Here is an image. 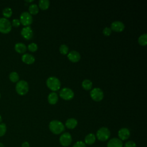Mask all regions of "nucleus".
<instances>
[{
	"label": "nucleus",
	"instance_id": "7ed1b4c3",
	"mask_svg": "<svg viewBox=\"0 0 147 147\" xmlns=\"http://www.w3.org/2000/svg\"><path fill=\"white\" fill-rule=\"evenodd\" d=\"M95 136L99 141H106L110 137V131L106 127H102L97 130Z\"/></svg>",
	"mask_w": 147,
	"mask_h": 147
},
{
	"label": "nucleus",
	"instance_id": "2f4dec72",
	"mask_svg": "<svg viewBox=\"0 0 147 147\" xmlns=\"http://www.w3.org/2000/svg\"><path fill=\"white\" fill-rule=\"evenodd\" d=\"M21 22L20 20L18 19H13L12 21V23H11V25L14 26V27H18L20 25Z\"/></svg>",
	"mask_w": 147,
	"mask_h": 147
},
{
	"label": "nucleus",
	"instance_id": "ddd939ff",
	"mask_svg": "<svg viewBox=\"0 0 147 147\" xmlns=\"http://www.w3.org/2000/svg\"><path fill=\"white\" fill-rule=\"evenodd\" d=\"M68 59L73 63H76L80 59V55L76 51H71L67 54Z\"/></svg>",
	"mask_w": 147,
	"mask_h": 147
},
{
	"label": "nucleus",
	"instance_id": "1a4fd4ad",
	"mask_svg": "<svg viewBox=\"0 0 147 147\" xmlns=\"http://www.w3.org/2000/svg\"><path fill=\"white\" fill-rule=\"evenodd\" d=\"M60 96L65 100H71L74 96V91L69 88L64 87L62 88L59 92Z\"/></svg>",
	"mask_w": 147,
	"mask_h": 147
},
{
	"label": "nucleus",
	"instance_id": "f704fd0d",
	"mask_svg": "<svg viewBox=\"0 0 147 147\" xmlns=\"http://www.w3.org/2000/svg\"><path fill=\"white\" fill-rule=\"evenodd\" d=\"M1 122H2V117H1V116L0 115V123H1Z\"/></svg>",
	"mask_w": 147,
	"mask_h": 147
},
{
	"label": "nucleus",
	"instance_id": "39448f33",
	"mask_svg": "<svg viewBox=\"0 0 147 147\" xmlns=\"http://www.w3.org/2000/svg\"><path fill=\"white\" fill-rule=\"evenodd\" d=\"M11 30V24L10 21L5 17L0 18V32L8 33Z\"/></svg>",
	"mask_w": 147,
	"mask_h": 147
},
{
	"label": "nucleus",
	"instance_id": "c85d7f7f",
	"mask_svg": "<svg viewBox=\"0 0 147 147\" xmlns=\"http://www.w3.org/2000/svg\"><path fill=\"white\" fill-rule=\"evenodd\" d=\"M103 34L105 36H109L111 34V29L109 27H106L103 30Z\"/></svg>",
	"mask_w": 147,
	"mask_h": 147
},
{
	"label": "nucleus",
	"instance_id": "c756f323",
	"mask_svg": "<svg viewBox=\"0 0 147 147\" xmlns=\"http://www.w3.org/2000/svg\"><path fill=\"white\" fill-rule=\"evenodd\" d=\"M72 147H86V145L84 142L82 141H79L76 142L74 144Z\"/></svg>",
	"mask_w": 147,
	"mask_h": 147
},
{
	"label": "nucleus",
	"instance_id": "a878e982",
	"mask_svg": "<svg viewBox=\"0 0 147 147\" xmlns=\"http://www.w3.org/2000/svg\"><path fill=\"white\" fill-rule=\"evenodd\" d=\"M68 47L67 45L65 44H62L60 46V48H59V51L60 52L61 54L62 55H67L68 54Z\"/></svg>",
	"mask_w": 147,
	"mask_h": 147
},
{
	"label": "nucleus",
	"instance_id": "b1692460",
	"mask_svg": "<svg viewBox=\"0 0 147 147\" xmlns=\"http://www.w3.org/2000/svg\"><path fill=\"white\" fill-rule=\"evenodd\" d=\"M9 79L12 82H14V83L17 82L19 80V75L18 73L16 72H14V71L11 72L9 74Z\"/></svg>",
	"mask_w": 147,
	"mask_h": 147
},
{
	"label": "nucleus",
	"instance_id": "f03ea898",
	"mask_svg": "<svg viewBox=\"0 0 147 147\" xmlns=\"http://www.w3.org/2000/svg\"><path fill=\"white\" fill-rule=\"evenodd\" d=\"M46 84L47 87L53 91H58L61 86L60 81L55 76L49 77L46 81Z\"/></svg>",
	"mask_w": 147,
	"mask_h": 147
},
{
	"label": "nucleus",
	"instance_id": "c9c22d12",
	"mask_svg": "<svg viewBox=\"0 0 147 147\" xmlns=\"http://www.w3.org/2000/svg\"><path fill=\"white\" fill-rule=\"evenodd\" d=\"M0 97H1V94H0Z\"/></svg>",
	"mask_w": 147,
	"mask_h": 147
},
{
	"label": "nucleus",
	"instance_id": "6ab92c4d",
	"mask_svg": "<svg viewBox=\"0 0 147 147\" xmlns=\"http://www.w3.org/2000/svg\"><path fill=\"white\" fill-rule=\"evenodd\" d=\"M26 46L22 42H17L14 45L15 51L19 53H23L26 51Z\"/></svg>",
	"mask_w": 147,
	"mask_h": 147
},
{
	"label": "nucleus",
	"instance_id": "cd10ccee",
	"mask_svg": "<svg viewBox=\"0 0 147 147\" xmlns=\"http://www.w3.org/2000/svg\"><path fill=\"white\" fill-rule=\"evenodd\" d=\"M28 49L29 51H30V52H36L37 49H38V46L37 45V44L34 43V42H32L30 44H29L28 46Z\"/></svg>",
	"mask_w": 147,
	"mask_h": 147
},
{
	"label": "nucleus",
	"instance_id": "aec40b11",
	"mask_svg": "<svg viewBox=\"0 0 147 147\" xmlns=\"http://www.w3.org/2000/svg\"><path fill=\"white\" fill-rule=\"evenodd\" d=\"M49 5L50 2L48 0H40L38 2V6L42 10H47L49 7Z\"/></svg>",
	"mask_w": 147,
	"mask_h": 147
},
{
	"label": "nucleus",
	"instance_id": "9b49d317",
	"mask_svg": "<svg viewBox=\"0 0 147 147\" xmlns=\"http://www.w3.org/2000/svg\"><path fill=\"white\" fill-rule=\"evenodd\" d=\"M130 136V132L129 130L126 127H122L118 131V136L119 139L122 141L127 140Z\"/></svg>",
	"mask_w": 147,
	"mask_h": 147
},
{
	"label": "nucleus",
	"instance_id": "dca6fc26",
	"mask_svg": "<svg viewBox=\"0 0 147 147\" xmlns=\"http://www.w3.org/2000/svg\"><path fill=\"white\" fill-rule=\"evenodd\" d=\"M96 141V136L93 133H89L87 134L84 138V143L86 145H91L95 143Z\"/></svg>",
	"mask_w": 147,
	"mask_h": 147
},
{
	"label": "nucleus",
	"instance_id": "bb28decb",
	"mask_svg": "<svg viewBox=\"0 0 147 147\" xmlns=\"http://www.w3.org/2000/svg\"><path fill=\"white\" fill-rule=\"evenodd\" d=\"M7 127L6 125L4 123H0V137L3 136L6 132Z\"/></svg>",
	"mask_w": 147,
	"mask_h": 147
},
{
	"label": "nucleus",
	"instance_id": "423d86ee",
	"mask_svg": "<svg viewBox=\"0 0 147 147\" xmlns=\"http://www.w3.org/2000/svg\"><path fill=\"white\" fill-rule=\"evenodd\" d=\"M72 141V138L70 133L68 132L63 133L59 138V142L61 146L64 147L68 146Z\"/></svg>",
	"mask_w": 147,
	"mask_h": 147
},
{
	"label": "nucleus",
	"instance_id": "72a5a7b5",
	"mask_svg": "<svg viewBox=\"0 0 147 147\" xmlns=\"http://www.w3.org/2000/svg\"><path fill=\"white\" fill-rule=\"evenodd\" d=\"M0 147H5V145L2 143L0 142Z\"/></svg>",
	"mask_w": 147,
	"mask_h": 147
},
{
	"label": "nucleus",
	"instance_id": "5701e85b",
	"mask_svg": "<svg viewBox=\"0 0 147 147\" xmlns=\"http://www.w3.org/2000/svg\"><path fill=\"white\" fill-rule=\"evenodd\" d=\"M138 42L140 45L145 46L147 44V34L146 33L141 34L138 39Z\"/></svg>",
	"mask_w": 147,
	"mask_h": 147
},
{
	"label": "nucleus",
	"instance_id": "7c9ffc66",
	"mask_svg": "<svg viewBox=\"0 0 147 147\" xmlns=\"http://www.w3.org/2000/svg\"><path fill=\"white\" fill-rule=\"evenodd\" d=\"M124 147H137V145L134 141H128L124 144Z\"/></svg>",
	"mask_w": 147,
	"mask_h": 147
},
{
	"label": "nucleus",
	"instance_id": "473e14b6",
	"mask_svg": "<svg viewBox=\"0 0 147 147\" xmlns=\"http://www.w3.org/2000/svg\"><path fill=\"white\" fill-rule=\"evenodd\" d=\"M21 147H30L29 143L28 142H27V141L24 142L22 144Z\"/></svg>",
	"mask_w": 147,
	"mask_h": 147
},
{
	"label": "nucleus",
	"instance_id": "6e6552de",
	"mask_svg": "<svg viewBox=\"0 0 147 147\" xmlns=\"http://www.w3.org/2000/svg\"><path fill=\"white\" fill-rule=\"evenodd\" d=\"M20 22L25 26H29L33 22V18L32 15L28 11L22 12L20 17Z\"/></svg>",
	"mask_w": 147,
	"mask_h": 147
},
{
	"label": "nucleus",
	"instance_id": "20e7f679",
	"mask_svg": "<svg viewBox=\"0 0 147 147\" xmlns=\"http://www.w3.org/2000/svg\"><path fill=\"white\" fill-rule=\"evenodd\" d=\"M16 92L20 95H24L29 91V85L26 81L21 80L17 82L16 85Z\"/></svg>",
	"mask_w": 147,
	"mask_h": 147
},
{
	"label": "nucleus",
	"instance_id": "f8f14e48",
	"mask_svg": "<svg viewBox=\"0 0 147 147\" xmlns=\"http://www.w3.org/2000/svg\"><path fill=\"white\" fill-rule=\"evenodd\" d=\"M111 29L116 32H121L125 29V25L120 21H113L111 24Z\"/></svg>",
	"mask_w": 147,
	"mask_h": 147
},
{
	"label": "nucleus",
	"instance_id": "0eeeda50",
	"mask_svg": "<svg viewBox=\"0 0 147 147\" xmlns=\"http://www.w3.org/2000/svg\"><path fill=\"white\" fill-rule=\"evenodd\" d=\"M90 96L94 101L99 102L103 99L104 94L100 88L96 87L91 90Z\"/></svg>",
	"mask_w": 147,
	"mask_h": 147
},
{
	"label": "nucleus",
	"instance_id": "2eb2a0df",
	"mask_svg": "<svg viewBox=\"0 0 147 147\" xmlns=\"http://www.w3.org/2000/svg\"><path fill=\"white\" fill-rule=\"evenodd\" d=\"M22 61L26 64H32L35 61L34 57L29 54V53H25L21 57Z\"/></svg>",
	"mask_w": 147,
	"mask_h": 147
},
{
	"label": "nucleus",
	"instance_id": "4468645a",
	"mask_svg": "<svg viewBox=\"0 0 147 147\" xmlns=\"http://www.w3.org/2000/svg\"><path fill=\"white\" fill-rule=\"evenodd\" d=\"M123 146L122 141L118 138L110 139L107 144V147H123Z\"/></svg>",
	"mask_w": 147,
	"mask_h": 147
},
{
	"label": "nucleus",
	"instance_id": "4be33fe9",
	"mask_svg": "<svg viewBox=\"0 0 147 147\" xmlns=\"http://www.w3.org/2000/svg\"><path fill=\"white\" fill-rule=\"evenodd\" d=\"M39 9L36 4H31L29 6V13L32 15H36L38 13Z\"/></svg>",
	"mask_w": 147,
	"mask_h": 147
},
{
	"label": "nucleus",
	"instance_id": "f257e3e1",
	"mask_svg": "<svg viewBox=\"0 0 147 147\" xmlns=\"http://www.w3.org/2000/svg\"><path fill=\"white\" fill-rule=\"evenodd\" d=\"M49 129L54 134H60L65 130L64 124L60 121L52 120L49 123Z\"/></svg>",
	"mask_w": 147,
	"mask_h": 147
},
{
	"label": "nucleus",
	"instance_id": "412c9836",
	"mask_svg": "<svg viewBox=\"0 0 147 147\" xmlns=\"http://www.w3.org/2000/svg\"><path fill=\"white\" fill-rule=\"evenodd\" d=\"M82 87L86 90H90L92 88V83L89 79H84L82 83Z\"/></svg>",
	"mask_w": 147,
	"mask_h": 147
},
{
	"label": "nucleus",
	"instance_id": "9d476101",
	"mask_svg": "<svg viewBox=\"0 0 147 147\" xmlns=\"http://www.w3.org/2000/svg\"><path fill=\"white\" fill-rule=\"evenodd\" d=\"M22 36L26 40H30L33 36V32L30 26H25L21 31Z\"/></svg>",
	"mask_w": 147,
	"mask_h": 147
},
{
	"label": "nucleus",
	"instance_id": "a211bd4d",
	"mask_svg": "<svg viewBox=\"0 0 147 147\" xmlns=\"http://www.w3.org/2000/svg\"><path fill=\"white\" fill-rule=\"evenodd\" d=\"M59 99L57 94L55 92H51L48 96V101L51 105L56 104Z\"/></svg>",
	"mask_w": 147,
	"mask_h": 147
},
{
	"label": "nucleus",
	"instance_id": "f3484780",
	"mask_svg": "<svg viewBox=\"0 0 147 147\" xmlns=\"http://www.w3.org/2000/svg\"><path fill=\"white\" fill-rule=\"evenodd\" d=\"M78 125V121L74 118L68 119L65 123V126L69 129H73L76 127Z\"/></svg>",
	"mask_w": 147,
	"mask_h": 147
},
{
	"label": "nucleus",
	"instance_id": "393cba45",
	"mask_svg": "<svg viewBox=\"0 0 147 147\" xmlns=\"http://www.w3.org/2000/svg\"><path fill=\"white\" fill-rule=\"evenodd\" d=\"M2 14L3 15V16L6 18L11 17V16L12 15V10H11V9L10 7H6L4 8L2 10Z\"/></svg>",
	"mask_w": 147,
	"mask_h": 147
}]
</instances>
